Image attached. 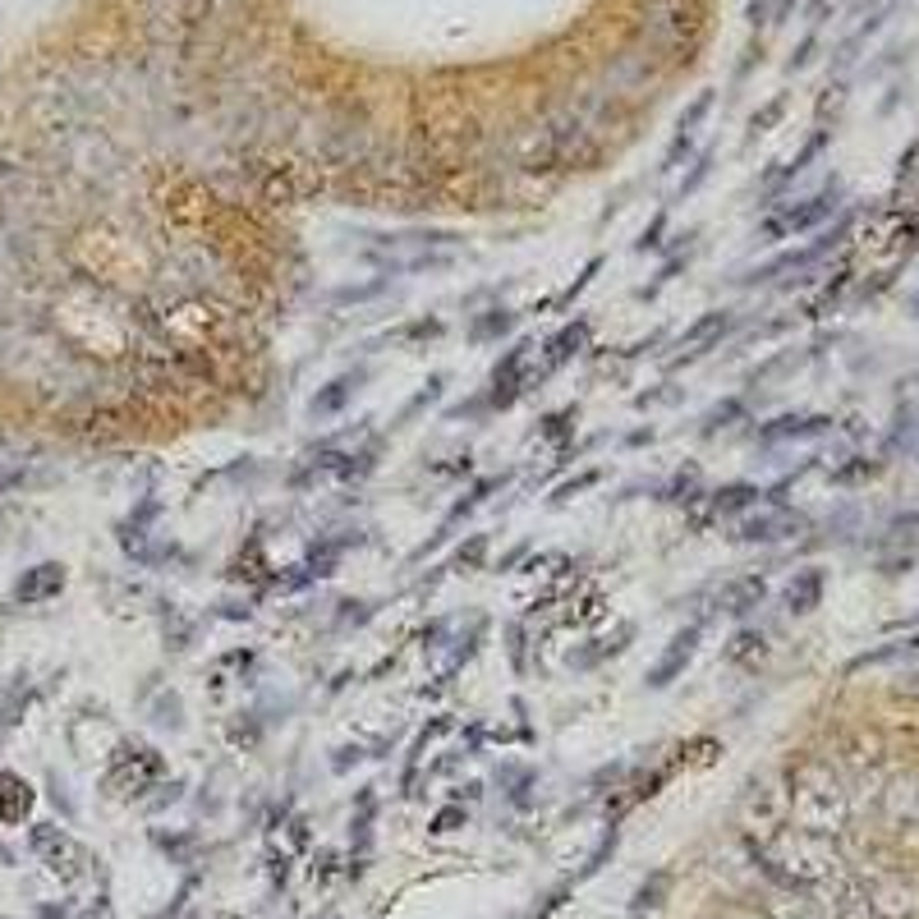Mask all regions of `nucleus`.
Segmentation results:
<instances>
[{"mask_svg":"<svg viewBox=\"0 0 919 919\" xmlns=\"http://www.w3.org/2000/svg\"><path fill=\"white\" fill-rule=\"evenodd\" d=\"M162 782H166V758L152 745H138V741L115 745L111 768H106V791L111 795H120V801H143V795L157 791Z\"/></svg>","mask_w":919,"mask_h":919,"instance_id":"nucleus-1","label":"nucleus"},{"mask_svg":"<svg viewBox=\"0 0 919 919\" xmlns=\"http://www.w3.org/2000/svg\"><path fill=\"white\" fill-rule=\"evenodd\" d=\"M735 327H741V313L735 309H709V313H699L677 341H671V354H667V373H685V368H694L699 359H709L726 335H735Z\"/></svg>","mask_w":919,"mask_h":919,"instance_id":"nucleus-2","label":"nucleus"},{"mask_svg":"<svg viewBox=\"0 0 919 919\" xmlns=\"http://www.w3.org/2000/svg\"><path fill=\"white\" fill-rule=\"evenodd\" d=\"M837 207H841V189H837V184H827V189H818V194H809L801 203H786V207L773 211V217H763L758 221V239L763 244H782V239H795L805 230H818Z\"/></svg>","mask_w":919,"mask_h":919,"instance_id":"nucleus-3","label":"nucleus"},{"mask_svg":"<svg viewBox=\"0 0 919 919\" xmlns=\"http://www.w3.org/2000/svg\"><path fill=\"white\" fill-rule=\"evenodd\" d=\"M754 506H763V493L754 483H722V487H703V497L694 506H685V529L703 534L713 525H726V519H741Z\"/></svg>","mask_w":919,"mask_h":919,"instance_id":"nucleus-4","label":"nucleus"},{"mask_svg":"<svg viewBox=\"0 0 919 919\" xmlns=\"http://www.w3.org/2000/svg\"><path fill=\"white\" fill-rule=\"evenodd\" d=\"M28 846H33V855H38V860H42L60 882L83 878L87 865H92V855L65 833V827H55V823H38L33 833H28Z\"/></svg>","mask_w":919,"mask_h":919,"instance_id":"nucleus-5","label":"nucleus"},{"mask_svg":"<svg viewBox=\"0 0 919 919\" xmlns=\"http://www.w3.org/2000/svg\"><path fill=\"white\" fill-rule=\"evenodd\" d=\"M791 805H795V814H801L809 827H823L833 823V814H841V786H837V777H833V768H823V763H809L805 768V777H801V786L791 791Z\"/></svg>","mask_w":919,"mask_h":919,"instance_id":"nucleus-6","label":"nucleus"},{"mask_svg":"<svg viewBox=\"0 0 919 919\" xmlns=\"http://www.w3.org/2000/svg\"><path fill=\"white\" fill-rule=\"evenodd\" d=\"M589 345H593V318H575V322H566L547 345H538V359H534V368H529V391L543 386L547 378H557L561 368L575 363Z\"/></svg>","mask_w":919,"mask_h":919,"instance_id":"nucleus-7","label":"nucleus"},{"mask_svg":"<svg viewBox=\"0 0 919 919\" xmlns=\"http://www.w3.org/2000/svg\"><path fill=\"white\" fill-rule=\"evenodd\" d=\"M703 626H709V617H694L690 626H681L677 634L667 639V649L658 653V662L643 671V685L649 690H671L681 677H685V667L694 662V653H699V639H703Z\"/></svg>","mask_w":919,"mask_h":919,"instance_id":"nucleus-8","label":"nucleus"},{"mask_svg":"<svg viewBox=\"0 0 919 919\" xmlns=\"http://www.w3.org/2000/svg\"><path fill=\"white\" fill-rule=\"evenodd\" d=\"M805 529V515H795L786 506H763L758 515H741L735 519V543H745V547H773V543H786Z\"/></svg>","mask_w":919,"mask_h":919,"instance_id":"nucleus-9","label":"nucleus"},{"mask_svg":"<svg viewBox=\"0 0 919 919\" xmlns=\"http://www.w3.org/2000/svg\"><path fill=\"white\" fill-rule=\"evenodd\" d=\"M763 602H768V579H763L758 570H750V575L726 579V585L717 589L709 617H735V621H745L750 611H758Z\"/></svg>","mask_w":919,"mask_h":919,"instance_id":"nucleus-10","label":"nucleus"},{"mask_svg":"<svg viewBox=\"0 0 919 919\" xmlns=\"http://www.w3.org/2000/svg\"><path fill=\"white\" fill-rule=\"evenodd\" d=\"M634 634H639V630H634V621H621L611 634H593V639H585V643H575V649L566 653V667H570V671H579V677H585V671H598L602 662L621 658V653L630 649V639H634Z\"/></svg>","mask_w":919,"mask_h":919,"instance_id":"nucleus-11","label":"nucleus"},{"mask_svg":"<svg viewBox=\"0 0 919 919\" xmlns=\"http://www.w3.org/2000/svg\"><path fill=\"white\" fill-rule=\"evenodd\" d=\"M823 433H833V419L827 414H777V419L754 427V442L782 446V442H809V437H823Z\"/></svg>","mask_w":919,"mask_h":919,"instance_id":"nucleus-12","label":"nucleus"},{"mask_svg":"<svg viewBox=\"0 0 919 919\" xmlns=\"http://www.w3.org/2000/svg\"><path fill=\"white\" fill-rule=\"evenodd\" d=\"M373 378V368L359 363V368H345V373H335L327 386L313 391V401H309V419H331V414H341L354 395L363 391V382Z\"/></svg>","mask_w":919,"mask_h":919,"instance_id":"nucleus-13","label":"nucleus"},{"mask_svg":"<svg viewBox=\"0 0 919 919\" xmlns=\"http://www.w3.org/2000/svg\"><path fill=\"white\" fill-rule=\"evenodd\" d=\"M823 593H827V570L823 566H805V570H795L782 585V611H786V617H809V611L823 607Z\"/></svg>","mask_w":919,"mask_h":919,"instance_id":"nucleus-14","label":"nucleus"},{"mask_svg":"<svg viewBox=\"0 0 919 919\" xmlns=\"http://www.w3.org/2000/svg\"><path fill=\"white\" fill-rule=\"evenodd\" d=\"M60 589H65V566H60V561H42V566H33V570H23V575H19V585H14V602H23V607H38V602L55 598Z\"/></svg>","mask_w":919,"mask_h":919,"instance_id":"nucleus-15","label":"nucleus"},{"mask_svg":"<svg viewBox=\"0 0 919 919\" xmlns=\"http://www.w3.org/2000/svg\"><path fill=\"white\" fill-rule=\"evenodd\" d=\"M722 662L735 667V671H758L763 662H768V634H763L758 626H741L726 639Z\"/></svg>","mask_w":919,"mask_h":919,"instance_id":"nucleus-16","label":"nucleus"},{"mask_svg":"<svg viewBox=\"0 0 919 919\" xmlns=\"http://www.w3.org/2000/svg\"><path fill=\"white\" fill-rule=\"evenodd\" d=\"M515 327H519V313L510 309V303H497V309H483V313L469 318L465 341L469 345H493V341H502V335H510Z\"/></svg>","mask_w":919,"mask_h":919,"instance_id":"nucleus-17","label":"nucleus"},{"mask_svg":"<svg viewBox=\"0 0 919 919\" xmlns=\"http://www.w3.org/2000/svg\"><path fill=\"white\" fill-rule=\"evenodd\" d=\"M653 497L667 502V506H694L703 497V474H699V465H681L667 483L653 487Z\"/></svg>","mask_w":919,"mask_h":919,"instance_id":"nucleus-18","label":"nucleus"},{"mask_svg":"<svg viewBox=\"0 0 919 919\" xmlns=\"http://www.w3.org/2000/svg\"><path fill=\"white\" fill-rule=\"evenodd\" d=\"M28 809H33V786H28L19 773H0V818L23 823Z\"/></svg>","mask_w":919,"mask_h":919,"instance_id":"nucleus-19","label":"nucleus"},{"mask_svg":"<svg viewBox=\"0 0 919 919\" xmlns=\"http://www.w3.org/2000/svg\"><path fill=\"white\" fill-rule=\"evenodd\" d=\"M598 271H602V258H589V262H585V271H579V276H575V281H570V286L561 290V295H551V299L534 303V313H566V309H570V303H575L579 295H585V290L593 286V276H598Z\"/></svg>","mask_w":919,"mask_h":919,"instance_id":"nucleus-20","label":"nucleus"},{"mask_svg":"<svg viewBox=\"0 0 919 919\" xmlns=\"http://www.w3.org/2000/svg\"><path fill=\"white\" fill-rule=\"evenodd\" d=\"M575 427H579V405H566V410H551L538 419V442H551V446H566L575 437Z\"/></svg>","mask_w":919,"mask_h":919,"instance_id":"nucleus-21","label":"nucleus"},{"mask_svg":"<svg viewBox=\"0 0 919 919\" xmlns=\"http://www.w3.org/2000/svg\"><path fill=\"white\" fill-rule=\"evenodd\" d=\"M442 391H446V373H433V378L423 382V391H414L410 401H405V410L395 414V423H391V427H410V423H414L423 410H433V405L442 401Z\"/></svg>","mask_w":919,"mask_h":919,"instance_id":"nucleus-22","label":"nucleus"},{"mask_svg":"<svg viewBox=\"0 0 919 919\" xmlns=\"http://www.w3.org/2000/svg\"><path fill=\"white\" fill-rule=\"evenodd\" d=\"M750 410H745V401L741 395H726V401H717L709 414L699 419V437H717V433H726V427L735 423V419H745Z\"/></svg>","mask_w":919,"mask_h":919,"instance_id":"nucleus-23","label":"nucleus"},{"mask_svg":"<svg viewBox=\"0 0 919 919\" xmlns=\"http://www.w3.org/2000/svg\"><path fill=\"white\" fill-rule=\"evenodd\" d=\"M906 658H919V634L910 639H892L887 649H874V653H860L846 671H865V667H878V662H906Z\"/></svg>","mask_w":919,"mask_h":919,"instance_id":"nucleus-24","label":"nucleus"},{"mask_svg":"<svg viewBox=\"0 0 919 919\" xmlns=\"http://www.w3.org/2000/svg\"><path fill=\"white\" fill-rule=\"evenodd\" d=\"M446 335V322L442 318H414V322H405L401 331H391L386 341H395V345H427V341H442Z\"/></svg>","mask_w":919,"mask_h":919,"instance_id":"nucleus-25","label":"nucleus"},{"mask_svg":"<svg viewBox=\"0 0 919 919\" xmlns=\"http://www.w3.org/2000/svg\"><path fill=\"white\" fill-rule=\"evenodd\" d=\"M483 561H487V534H469V543H460L442 570L446 575H455V570H478Z\"/></svg>","mask_w":919,"mask_h":919,"instance_id":"nucleus-26","label":"nucleus"},{"mask_svg":"<svg viewBox=\"0 0 919 919\" xmlns=\"http://www.w3.org/2000/svg\"><path fill=\"white\" fill-rule=\"evenodd\" d=\"M226 735H230V745H244V750H254V745L262 741V722H258V709H249V713H235V722L226 726Z\"/></svg>","mask_w":919,"mask_h":919,"instance_id":"nucleus-27","label":"nucleus"},{"mask_svg":"<svg viewBox=\"0 0 919 919\" xmlns=\"http://www.w3.org/2000/svg\"><path fill=\"white\" fill-rule=\"evenodd\" d=\"M386 286H391L386 276H382V281H368V286H341L331 295V303H341V309H345V303H368V299H378Z\"/></svg>","mask_w":919,"mask_h":919,"instance_id":"nucleus-28","label":"nucleus"},{"mask_svg":"<svg viewBox=\"0 0 919 919\" xmlns=\"http://www.w3.org/2000/svg\"><path fill=\"white\" fill-rule=\"evenodd\" d=\"M593 483H602V469H585V474H579V478H566V483L557 487V493H551V506H566V502H570L575 493H589V487H593Z\"/></svg>","mask_w":919,"mask_h":919,"instance_id":"nucleus-29","label":"nucleus"},{"mask_svg":"<svg viewBox=\"0 0 919 919\" xmlns=\"http://www.w3.org/2000/svg\"><path fill=\"white\" fill-rule=\"evenodd\" d=\"M662 235H667V211H658L653 226L634 239V254H662V249H667V239H662Z\"/></svg>","mask_w":919,"mask_h":919,"instance_id":"nucleus-30","label":"nucleus"},{"mask_svg":"<svg viewBox=\"0 0 919 919\" xmlns=\"http://www.w3.org/2000/svg\"><path fill=\"white\" fill-rule=\"evenodd\" d=\"M709 175H713V152H699L694 166H690V175L681 179V198H694V194H699V184L709 179Z\"/></svg>","mask_w":919,"mask_h":919,"instance_id":"nucleus-31","label":"nucleus"},{"mask_svg":"<svg viewBox=\"0 0 919 919\" xmlns=\"http://www.w3.org/2000/svg\"><path fill=\"white\" fill-rule=\"evenodd\" d=\"M782 111H786V102H782V97H777V102H768V106H763V111H758V115L750 120V138H758V134H768V130L777 125V120H782Z\"/></svg>","mask_w":919,"mask_h":919,"instance_id":"nucleus-32","label":"nucleus"},{"mask_svg":"<svg viewBox=\"0 0 919 919\" xmlns=\"http://www.w3.org/2000/svg\"><path fill=\"white\" fill-rule=\"evenodd\" d=\"M433 474H446V478H455V474H469L474 469V455L465 451V455H455V465H427Z\"/></svg>","mask_w":919,"mask_h":919,"instance_id":"nucleus-33","label":"nucleus"},{"mask_svg":"<svg viewBox=\"0 0 919 919\" xmlns=\"http://www.w3.org/2000/svg\"><path fill=\"white\" fill-rule=\"evenodd\" d=\"M465 818H469L465 809H446V814L433 818V833H451V827H455V823H465Z\"/></svg>","mask_w":919,"mask_h":919,"instance_id":"nucleus-34","label":"nucleus"},{"mask_svg":"<svg viewBox=\"0 0 919 919\" xmlns=\"http://www.w3.org/2000/svg\"><path fill=\"white\" fill-rule=\"evenodd\" d=\"M915 318H919V295H915Z\"/></svg>","mask_w":919,"mask_h":919,"instance_id":"nucleus-35","label":"nucleus"}]
</instances>
